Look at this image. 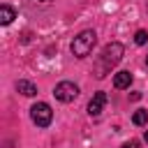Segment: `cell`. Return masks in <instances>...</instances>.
<instances>
[{
    "label": "cell",
    "mask_w": 148,
    "mask_h": 148,
    "mask_svg": "<svg viewBox=\"0 0 148 148\" xmlns=\"http://www.w3.org/2000/svg\"><path fill=\"white\" fill-rule=\"evenodd\" d=\"M123 53H125V49H123L120 42H111V44H106V46L102 49V53L97 56V60H95V76H97V79H104V76L120 62Z\"/></svg>",
    "instance_id": "cell-1"
},
{
    "label": "cell",
    "mask_w": 148,
    "mask_h": 148,
    "mask_svg": "<svg viewBox=\"0 0 148 148\" xmlns=\"http://www.w3.org/2000/svg\"><path fill=\"white\" fill-rule=\"evenodd\" d=\"M95 42H97L95 30H83V32H79V35L74 37V42H72V53H74L76 58H86V56H90Z\"/></svg>",
    "instance_id": "cell-2"
},
{
    "label": "cell",
    "mask_w": 148,
    "mask_h": 148,
    "mask_svg": "<svg viewBox=\"0 0 148 148\" xmlns=\"http://www.w3.org/2000/svg\"><path fill=\"white\" fill-rule=\"evenodd\" d=\"M30 116H32V123H35L37 127H49L51 120H53V111H51V106H49L46 102H37V104H32Z\"/></svg>",
    "instance_id": "cell-3"
},
{
    "label": "cell",
    "mask_w": 148,
    "mask_h": 148,
    "mask_svg": "<svg viewBox=\"0 0 148 148\" xmlns=\"http://www.w3.org/2000/svg\"><path fill=\"white\" fill-rule=\"evenodd\" d=\"M53 95H56V99H60V102H74V99L79 97V86L72 83V81H60V83L53 88Z\"/></svg>",
    "instance_id": "cell-4"
},
{
    "label": "cell",
    "mask_w": 148,
    "mask_h": 148,
    "mask_svg": "<svg viewBox=\"0 0 148 148\" xmlns=\"http://www.w3.org/2000/svg\"><path fill=\"white\" fill-rule=\"evenodd\" d=\"M104 104H106V92H95L92 95V99H90V104H88V113L92 116V118H97L99 113H102V109H104Z\"/></svg>",
    "instance_id": "cell-5"
},
{
    "label": "cell",
    "mask_w": 148,
    "mask_h": 148,
    "mask_svg": "<svg viewBox=\"0 0 148 148\" xmlns=\"http://www.w3.org/2000/svg\"><path fill=\"white\" fill-rule=\"evenodd\" d=\"M130 83H132V74H130L127 69H123V72H118V74L113 76V88H118V90L130 88Z\"/></svg>",
    "instance_id": "cell-6"
},
{
    "label": "cell",
    "mask_w": 148,
    "mask_h": 148,
    "mask_svg": "<svg viewBox=\"0 0 148 148\" xmlns=\"http://www.w3.org/2000/svg\"><path fill=\"white\" fill-rule=\"evenodd\" d=\"M16 90L21 92V95H25V97H32V95H37V86L35 83H30V81H18L16 83Z\"/></svg>",
    "instance_id": "cell-7"
},
{
    "label": "cell",
    "mask_w": 148,
    "mask_h": 148,
    "mask_svg": "<svg viewBox=\"0 0 148 148\" xmlns=\"http://www.w3.org/2000/svg\"><path fill=\"white\" fill-rule=\"evenodd\" d=\"M14 18H16V12H14L9 5H2V7H0V23H2V25H9Z\"/></svg>",
    "instance_id": "cell-8"
},
{
    "label": "cell",
    "mask_w": 148,
    "mask_h": 148,
    "mask_svg": "<svg viewBox=\"0 0 148 148\" xmlns=\"http://www.w3.org/2000/svg\"><path fill=\"white\" fill-rule=\"evenodd\" d=\"M132 123H134V125H148V111H143V109L134 111V116H132Z\"/></svg>",
    "instance_id": "cell-9"
},
{
    "label": "cell",
    "mask_w": 148,
    "mask_h": 148,
    "mask_svg": "<svg viewBox=\"0 0 148 148\" xmlns=\"http://www.w3.org/2000/svg\"><path fill=\"white\" fill-rule=\"evenodd\" d=\"M134 42H136V44H146V42H148V32H146V30H136Z\"/></svg>",
    "instance_id": "cell-10"
},
{
    "label": "cell",
    "mask_w": 148,
    "mask_h": 148,
    "mask_svg": "<svg viewBox=\"0 0 148 148\" xmlns=\"http://www.w3.org/2000/svg\"><path fill=\"white\" fill-rule=\"evenodd\" d=\"M120 148H139V141H127V143H123Z\"/></svg>",
    "instance_id": "cell-11"
},
{
    "label": "cell",
    "mask_w": 148,
    "mask_h": 148,
    "mask_svg": "<svg viewBox=\"0 0 148 148\" xmlns=\"http://www.w3.org/2000/svg\"><path fill=\"white\" fill-rule=\"evenodd\" d=\"M143 139H146V141H148V130H146V134H143Z\"/></svg>",
    "instance_id": "cell-12"
},
{
    "label": "cell",
    "mask_w": 148,
    "mask_h": 148,
    "mask_svg": "<svg viewBox=\"0 0 148 148\" xmlns=\"http://www.w3.org/2000/svg\"><path fill=\"white\" fill-rule=\"evenodd\" d=\"M146 65H148V58H146Z\"/></svg>",
    "instance_id": "cell-13"
}]
</instances>
